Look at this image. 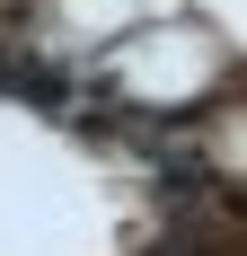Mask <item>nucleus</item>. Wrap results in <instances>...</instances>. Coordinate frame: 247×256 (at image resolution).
I'll use <instances>...</instances> for the list:
<instances>
[{
	"instance_id": "nucleus-1",
	"label": "nucleus",
	"mask_w": 247,
	"mask_h": 256,
	"mask_svg": "<svg viewBox=\"0 0 247 256\" xmlns=\"http://www.w3.org/2000/svg\"><path fill=\"white\" fill-rule=\"evenodd\" d=\"M212 80V44L203 36H142V44L124 53V88H142V98H186V88H203Z\"/></svg>"
}]
</instances>
